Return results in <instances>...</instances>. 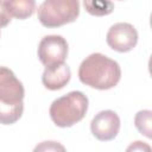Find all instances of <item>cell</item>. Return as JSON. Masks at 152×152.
Here are the masks:
<instances>
[{
    "label": "cell",
    "instance_id": "1",
    "mask_svg": "<svg viewBox=\"0 0 152 152\" xmlns=\"http://www.w3.org/2000/svg\"><path fill=\"white\" fill-rule=\"evenodd\" d=\"M80 81L91 88L107 90L114 88L121 78V69L114 59L95 52L86 57L78 68Z\"/></svg>",
    "mask_w": 152,
    "mask_h": 152
},
{
    "label": "cell",
    "instance_id": "2",
    "mask_svg": "<svg viewBox=\"0 0 152 152\" xmlns=\"http://www.w3.org/2000/svg\"><path fill=\"white\" fill-rule=\"evenodd\" d=\"M88 104V97L82 91H70L51 103L50 118L58 127H71L86 116Z\"/></svg>",
    "mask_w": 152,
    "mask_h": 152
},
{
    "label": "cell",
    "instance_id": "3",
    "mask_svg": "<svg viewBox=\"0 0 152 152\" xmlns=\"http://www.w3.org/2000/svg\"><path fill=\"white\" fill-rule=\"evenodd\" d=\"M39 23L49 28L75 21L80 15L78 0H45L38 7Z\"/></svg>",
    "mask_w": 152,
    "mask_h": 152
},
{
    "label": "cell",
    "instance_id": "4",
    "mask_svg": "<svg viewBox=\"0 0 152 152\" xmlns=\"http://www.w3.org/2000/svg\"><path fill=\"white\" fill-rule=\"evenodd\" d=\"M68 51L69 48L65 38L57 34L45 36L38 45V57L45 68L64 63L68 57Z\"/></svg>",
    "mask_w": 152,
    "mask_h": 152
},
{
    "label": "cell",
    "instance_id": "5",
    "mask_svg": "<svg viewBox=\"0 0 152 152\" xmlns=\"http://www.w3.org/2000/svg\"><path fill=\"white\" fill-rule=\"evenodd\" d=\"M106 40L114 51L128 52L133 50L138 43V32L132 24L116 23L108 30Z\"/></svg>",
    "mask_w": 152,
    "mask_h": 152
},
{
    "label": "cell",
    "instance_id": "6",
    "mask_svg": "<svg viewBox=\"0 0 152 152\" xmlns=\"http://www.w3.org/2000/svg\"><path fill=\"white\" fill-rule=\"evenodd\" d=\"M90 131L100 141L113 140L120 131V118L114 110H101L93 118Z\"/></svg>",
    "mask_w": 152,
    "mask_h": 152
},
{
    "label": "cell",
    "instance_id": "7",
    "mask_svg": "<svg viewBox=\"0 0 152 152\" xmlns=\"http://www.w3.org/2000/svg\"><path fill=\"white\" fill-rule=\"evenodd\" d=\"M24 95V86L17 78L14 72L6 66H0V101L6 103H18L23 102Z\"/></svg>",
    "mask_w": 152,
    "mask_h": 152
},
{
    "label": "cell",
    "instance_id": "8",
    "mask_svg": "<svg viewBox=\"0 0 152 152\" xmlns=\"http://www.w3.org/2000/svg\"><path fill=\"white\" fill-rule=\"evenodd\" d=\"M70 77H71L70 68L65 63H62L56 66L45 68L42 76V82L46 89L58 90L68 84Z\"/></svg>",
    "mask_w": 152,
    "mask_h": 152
},
{
    "label": "cell",
    "instance_id": "9",
    "mask_svg": "<svg viewBox=\"0 0 152 152\" xmlns=\"http://www.w3.org/2000/svg\"><path fill=\"white\" fill-rule=\"evenodd\" d=\"M10 14L17 19H26L34 13L36 0H5Z\"/></svg>",
    "mask_w": 152,
    "mask_h": 152
},
{
    "label": "cell",
    "instance_id": "10",
    "mask_svg": "<svg viewBox=\"0 0 152 152\" xmlns=\"http://www.w3.org/2000/svg\"><path fill=\"white\" fill-rule=\"evenodd\" d=\"M24 112V103H6L0 101V124L12 125L17 122Z\"/></svg>",
    "mask_w": 152,
    "mask_h": 152
},
{
    "label": "cell",
    "instance_id": "11",
    "mask_svg": "<svg viewBox=\"0 0 152 152\" xmlns=\"http://www.w3.org/2000/svg\"><path fill=\"white\" fill-rule=\"evenodd\" d=\"M86 11L95 17L108 15L114 11V4L112 0H83Z\"/></svg>",
    "mask_w": 152,
    "mask_h": 152
},
{
    "label": "cell",
    "instance_id": "12",
    "mask_svg": "<svg viewBox=\"0 0 152 152\" xmlns=\"http://www.w3.org/2000/svg\"><path fill=\"white\" fill-rule=\"evenodd\" d=\"M151 120H152V112L148 109L138 112L134 118V125H135L137 129L148 139L152 137V134H151L152 133V127H151L152 121Z\"/></svg>",
    "mask_w": 152,
    "mask_h": 152
},
{
    "label": "cell",
    "instance_id": "13",
    "mask_svg": "<svg viewBox=\"0 0 152 152\" xmlns=\"http://www.w3.org/2000/svg\"><path fill=\"white\" fill-rule=\"evenodd\" d=\"M11 18H12V15L7 11L6 5H5V1L4 0H0V28L7 26L11 23Z\"/></svg>",
    "mask_w": 152,
    "mask_h": 152
},
{
    "label": "cell",
    "instance_id": "14",
    "mask_svg": "<svg viewBox=\"0 0 152 152\" xmlns=\"http://www.w3.org/2000/svg\"><path fill=\"white\" fill-rule=\"evenodd\" d=\"M56 151V150H64V147L59 144H56V141H44L42 142L39 146H37L34 148V151Z\"/></svg>",
    "mask_w": 152,
    "mask_h": 152
},
{
    "label": "cell",
    "instance_id": "15",
    "mask_svg": "<svg viewBox=\"0 0 152 152\" xmlns=\"http://www.w3.org/2000/svg\"><path fill=\"white\" fill-rule=\"evenodd\" d=\"M142 151V150H146V151H150L151 150V147L148 146V145H146V144H144L142 141H135L134 144H132L128 148H127V151Z\"/></svg>",
    "mask_w": 152,
    "mask_h": 152
}]
</instances>
